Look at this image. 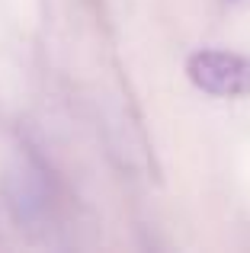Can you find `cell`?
<instances>
[{"instance_id":"1","label":"cell","mask_w":250,"mask_h":253,"mask_svg":"<svg viewBox=\"0 0 250 253\" xmlns=\"http://www.w3.org/2000/svg\"><path fill=\"white\" fill-rule=\"evenodd\" d=\"M186 74L199 90L212 93V96H247L250 93V55L202 48L186 61Z\"/></svg>"}]
</instances>
